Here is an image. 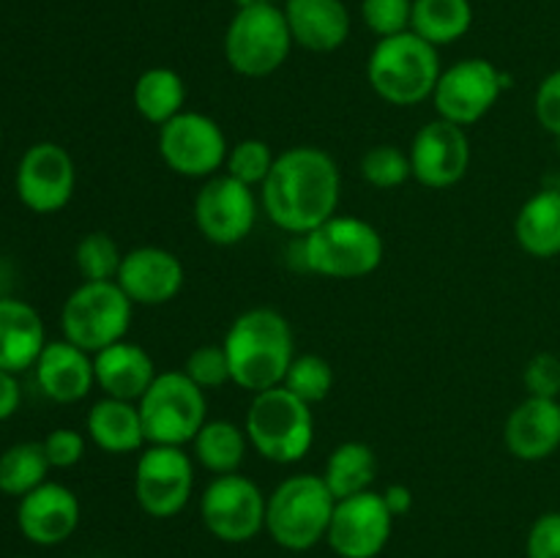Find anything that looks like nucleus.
Returning <instances> with one entry per match:
<instances>
[{
  "mask_svg": "<svg viewBox=\"0 0 560 558\" xmlns=\"http://www.w3.org/2000/svg\"><path fill=\"white\" fill-rule=\"evenodd\" d=\"M342 173L328 151L293 146L282 151L260 186V208L279 230L306 235L337 217Z\"/></svg>",
  "mask_w": 560,
  "mask_h": 558,
  "instance_id": "1",
  "label": "nucleus"
},
{
  "mask_svg": "<svg viewBox=\"0 0 560 558\" xmlns=\"http://www.w3.org/2000/svg\"><path fill=\"white\" fill-rule=\"evenodd\" d=\"M238 388L257 394L282 386L295 359V337L288 317L271 306L246 310L230 323L222 339Z\"/></svg>",
  "mask_w": 560,
  "mask_h": 558,
  "instance_id": "2",
  "label": "nucleus"
},
{
  "mask_svg": "<svg viewBox=\"0 0 560 558\" xmlns=\"http://www.w3.org/2000/svg\"><path fill=\"white\" fill-rule=\"evenodd\" d=\"M441 74L438 47L413 31L377 38L366 60V80L372 91L392 107H416L432 98Z\"/></svg>",
  "mask_w": 560,
  "mask_h": 558,
  "instance_id": "3",
  "label": "nucleus"
},
{
  "mask_svg": "<svg viewBox=\"0 0 560 558\" xmlns=\"http://www.w3.org/2000/svg\"><path fill=\"white\" fill-rule=\"evenodd\" d=\"M337 498L320 474H293L273 487L266 503V531L282 550L306 553L326 542Z\"/></svg>",
  "mask_w": 560,
  "mask_h": 558,
  "instance_id": "4",
  "label": "nucleus"
},
{
  "mask_svg": "<svg viewBox=\"0 0 560 558\" xmlns=\"http://www.w3.org/2000/svg\"><path fill=\"white\" fill-rule=\"evenodd\" d=\"M386 244L375 224L359 217H331L301 235V266L326 279H361L377 271Z\"/></svg>",
  "mask_w": 560,
  "mask_h": 558,
  "instance_id": "5",
  "label": "nucleus"
},
{
  "mask_svg": "<svg viewBox=\"0 0 560 558\" xmlns=\"http://www.w3.org/2000/svg\"><path fill=\"white\" fill-rule=\"evenodd\" d=\"M244 430L252 449L262 460L293 465L301 463L315 443V416L312 405H306L304 399L284 386H273L252 397Z\"/></svg>",
  "mask_w": 560,
  "mask_h": 558,
  "instance_id": "6",
  "label": "nucleus"
},
{
  "mask_svg": "<svg viewBox=\"0 0 560 558\" xmlns=\"http://www.w3.org/2000/svg\"><path fill=\"white\" fill-rule=\"evenodd\" d=\"M293 49L282 5H244L224 31V58L241 77H271L284 66Z\"/></svg>",
  "mask_w": 560,
  "mask_h": 558,
  "instance_id": "7",
  "label": "nucleus"
},
{
  "mask_svg": "<svg viewBox=\"0 0 560 558\" xmlns=\"http://www.w3.org/2000/svg\"><path fill=\"white\" fill-rule=\"evenodd\" d=\"M137 405L151 446H186L208 421L206 392L184 370L159 372Z\"/></svg>",
  "mask_w": 560,
  "mask_h": 558,
  "instance_id": "8",
  "label": "nucleus"
},
{
  "mask_svg": "<svg viewBox=\"0 0 560 558\" xmlns=\"http://www.w3.org/2000/svg\"><path fill=\"white\" fill-rule=\"evenodd\" d=\"M135 304L118 282H82L69 293L60 310L63 339L96 356L98 350L126 339Z\"/></svg>",
  "mask_w": 560,
  "mask_h": 558,
  "instance_id": "9",
  "label": "nucleus"
},
{
  "mask_svg": "<svg viewBox=\"0 0 560 558\" xmlns=\"http://www.w3.org/2000/svg\"><path fill=\"white\" fill-rule=\"evenodd\" d=\"M156 146L167 170L191 181H208L222 173L230 151L222 126L211 115L191 109L159 126Z\"/></svg>",
  "mask_w": 560,
  "mask_h": 558,
  "instance_id": "10",
  "label": "nucleus"
},
{
  "mask_svg": "<svg viewBox=\"0 0 560 558\" xmlns=\"http://www.w3.org/2000/svg\"><path fill=\"white\" fill-rule=\"evenodd\" d=\"M268 496L249 476H213L200 496V518L208 534L228 545H244L266 531Z\"/></svg>",
  "mask_w": 560,
  "mask_h": 558,
  "instance_id": "11",
  "label": "nucleus"
},
{
  "mask_svg": "<svg viewBox=\"0 0 560 558\" xmlns=\"http://www.w3.org/2000/svg\"><path fill=\"white\" fill-rule=\"evenodd\" d=\"M195 492V457L184 446H151L137 457L135 498L148 518L170 520L184 512Z\"/></svg>",
  "mask_w": 560,
  "mask_h": 558,
  "instance_id": "12",
  "label": "nucleus"
},
{
  "mask_svg": "<svg viewBox=\"0 0 560 558\" xmlns=\"http://www.w3.org/2000/svg\"><path fill=\"white\" fill-rule=\"evenodd\" d=\"M260 211L257 189L228 173L202 181L195 195V224L213 246H235L249 239Z\"/></svg>",
  "mask_w": 560,
  "mask_h": 558,
  "instance_id": "13",
  "label": "nucleus"
},
{
  "mask_svg": "<svg viewBox=\"0 0 560 558\" xmlns=\"http://www.w3.org/2000/svg\"><path fill=\"white\" fill-rule=\"evenodd\" d=\"M506 88V77L492 60L465 58L443 69L432 102L438 118L457 126H474L490 113Z\"/></svg>",
  "mask_w": 560,
  "mask_h": 558,
  "instance_id": "14",
  "label": "nucleus"
},
{
  "mask_svg": "<svg viewBox=\"0 0 560 558\" xmlns=\"http://www.w3.org/2000/svg\"><path fill=\"white\" fill-rule=\"evenodd\" d=\"M394 520L381 492H359L337 501L326 542L339 558H377L392 539Z\"/></svg>",
  "mask_w": 560,
  "mask_h": 558,
  "instance_id": "15",
  "label": "nucleus"
},
{
  "mask_svg": "<svg viewBox=\"0 0 560 558\" xmlns=\"http://www.w3.org/2000/svg\"><path fill=\"white\" fill-rule=\"evenodd\" d=\"M77 167L71 153L58 142H36L16 164V195L33 213H55L74 197Z\"/></svg>",
  "mask_w": 560,
  "mask_h": 558,
  "instance_id": "16",
  "label": "nucleus"
},
{
  "mask_svg": "<svg viewBox=\"0 0 560 558\" xmlns=\"http://www.w3.org/2000/svg\"><path fill=\"white\" fill-rule=\"evenodd\" d=\"M413 178L427 189H452L468 175L470 140L463 126L435 118L421 126L410 140Z\"/></svg>",
  "mask_w": 560,
  "mask_h": 558,
  "instance_id": "17",
  "label": "nucleus"
},
{
  "mask_svg": "<svg viewBox=\"0 0 560 558\" xmlns=\"http://www.w3.org/2000/svg\"><path fill=\"white\" fill-rule=\"evenodd\" d=\"M184 263L164 246H135L124 252L115 282L135 306H164L184 288Z\"/></svg>",
  "mask_w": 560,
  "mask_h": 558,
  "instance_id": "18",
  "label": "nucleus"
},
{
  "mask_svg": "<svg viewBox=\"0 0 560 558\" xmlns=\"http://www.w3.org/2000/svg\"><path fill=\"white\" fill-rule=\"evenodd\" d=\"M80 498L60 481H44L20 498L16 525L22 536L38 547H55L69 539L80 525Z\"/></svg>",
  "mask_w": 560,
  "mask_h": 558,
  "instance_id": "19",
  "label": "nucleus"
},
{
  "mask_svg": "<svg viewBox=\"0 0 560 558\" xmlns=\"http://www.w3.org/2000/svg\"><path fill=\"white\" fill-rule=\"evenodd\" d=\"M509 454L523 463H541L560 449V403L547 397H525L509 414L503 427Z\"/></svg>",
  "mask_w": 560,
  "mask_h": 558,
  "instance_id": "20",
  "label": "nucleus"
},
{
  "mask_svg": "<svg viewBox=\"0 0 560 558\" xmlns=\"http://www.w3.org/2000/svg\"><path fill=\"white\" fill-rule=\"evenodd\" d=\"M33 370H36V383L44 397L60 405L80 403L96 386L93 356L69 339H52L44 345Z\"/></svg>",
  "mask_w": 560,
  "mask_h": 558,
  "instance_id": "21",
  "label": "nucleus"
},
{
  "mask_svg": "<svg viewBox=\"0 0 560 558\" xmlns=\"http://www.w3.org/2000/svg\"><path fill=\"white\" fill-rule=\"evenodd\" d=\"M93 370H96V386L102 388L104 397L129 399V403H140L142 394L159 375L153 356L129 339L98 350L93 356Z\"/></svg>",
  "mask_w": 560,
  "mask_h": 558,
  "instance_id": "22",
  "label": "nucleus"
},
{
  "mask_svg": "<svg viewBox=\"0 0 560 558\" xmlns=\"http://www.w3.org/2000/svg\"><path fill=\"white\" fill-rule=\"evenodd\" d=\"M293 44L310 53H334L350 36V11L342 0H284Z\"/></svg>",
  "mask_w": 560,
  "mask_h": 558,
  "instance_id": "23",
  "label": "nucleus"
},
{
  "mask_svg": "<svg viewBox=\"0 0 560 558\" xmlns=\"http://www.w3.org/2000/svg\"><path fill=\"white\" fill-rule=\"evenodd\" d=\"M47 345L44 321L31 304L20 299H0V370L25 372L36 367Z\"/></svg>",
  "mask_w": 560,
  "mask_h": 558,
  "instance_id": "24",
  "label": "nucleus"
},
{
  "mask_svg": "<svg viewBox=\"0 0 560 558\" xmlns=\"http://www.w3.org/2000/svg\"><path fill=\"white\" fill-rule=\"evenodd\" d=\"M88 438L107 454H131L148 446L140 405L104 397L91 405L85 419Z\"/></svg>",
  "mask_w": 560,
  "mask_h": 558,
  "instance_id": "25",
  "label": "nucleus"
},
{
  "mask_svg": "<svg viewBox=\"0 0 560 558\" xmlns=\"http://www.w3.org/2000/svg\"><path fill=\"white\" fill-rule=\"evenodd\" d=\"M514 239L539 260L560 255V189H541L523 202L514 219Z\"/></svg>",
  "mask_w": 560,
  "mask_h": 558,
  "instance_id": "26",
  "label": "nucleus"
},
{
  "mask_svg": "<svg viewBox=\"0 0 560 558\" xmlns=\"http://www.w3.org/2000/svg\"><path fill=\"white\" fill-rule=\"evenodd\" d=\"M131 102L142 120L153 126H162L184 113L186 104V82L170 66H151L142 71L131 91Z\"/></svg>",
  "mask_w": 560,
  "mask_h": 558,
  "instance_id": "27",
  "label": "nucleus"
},
{
  "mask_svg": "<svg viewBox=\"0 0 560 558\" xmlns=\"http://www.w3.org/2000/svg\"><path fill=\"white\" fill-rule=\"evenodd\" d=\"M191 449H195V460L202 468L211 470L213 476H224L238 474L252 443L244 427H238L235 421L208 419L191 441Z\"/></svg>",
  "mask_w": 560,
  "mask_h": 558,
  "instance_id": "28",
  "label": "nucleus"
},
{
  "mask_svg": "<svg viewBox=\"0 0 560 558\" xmlns=\"http://www.w3.org/2000/svg\"><path fill=\"white\" fill-rule=\"evenodd\" d=\"M320 476L331 496L342 501V498L372 490V481L377 476V457L370 443L345 441L328 454L326 470Z\"/></svg>",
  "mask_w": 560,
  "mask_h": 558,
  "instance_id": "29",
  "label": "nucleus"
},
{
  "mask_svg": "<svg viewBox=\"0 0 560 558\" xmlns=\"http://www.w3.org/2000/svg\"><path fill=\"white\" fill-rule=\"evenodd\" d=\"M474 25L470 0H413L410 31L430 42L432 47H446L459 42Z\"/></svg>",
  "mask_w": 560,
  "mask_h": 558,
  "instance_id": "30",
  "label": "nucleus"
},
{
  "mask_svg": "<svg viewBox=\"0 0 560 558\" xmlns=\"http://www.w3.org/2000/svg\"><path fill=\"white\" fill-rule=\"evenodd\" d=\"M49 468L52 465L44 454V443H14V446L0 454V492L14 498L27 496V492L47 481Z\"/></svg>",
  "mask_w": 560,
  "mask_h": 558,
  "instance_id": "31",
  "label": "nucleus"
},
{
  "mask_svg": "<svg viewBox=\"0 0 560 558\" xmlns=\"http://www.w3.org/2000/svg\"><path fill=\"white\" fill-rule=\"evenodd\" d=\"M74 263L82 282H115L120 263H124V252L115 244L113 235L93 230L77 241Z\"/></svg>",
  "mask_w": 560,
  "mask_h": 558,
  "instance_id": "32",
  "label": "nucleus"
},
{
  "mask_svg": "<svg viewBox=\"0 0 560 558\" xmlns=\"http://www.w3.org/2000/svg\"><path fill=\"white\" fill-rule=\"evenodd\" d=\"M359 173L375 189H399L413 178L410 153L399 146H392V142H381L361 156Z\"/></svg>",
  "mask_w": 560,
  "mask_h": 558,
  "instance_id": "33",
  "label": "nucleus"
},
{
  "mask_svg": "<svg viewBox=\"0 0 560 558\" xmlns=\"http://www.w3.org/2000/svg\"><path fill=\"white\" fill-rule=\"evenodd\" d=\"M282 386L288 388V392H293L299 399H304L306 405H317L331 394L334 370L323 356L295 353Z\"/></svg>",
  "mask_w": 560,
  "mask_h": 558,
  "instance_id": "34",
  "label": "nucleus"
},
{
  "mask_svg": "<svg viewBox=\"0 0 560 558\" xmlns=\"http://www.w3.org/2000/svg\"><path fill=\"white\" fill-rule=\"evenodd\" d=\"M273 162H277V153L271 151V146L266 140L246 137V140L230 146L224 173L238 178L241 184L252 186V189H260L266 184L268 173L273 170Z\"/></svg>",
  "mask_w": 560,
  "mask_h": 558,
  "instance_id": "35",
  "label": "nucleus"
},
{
  "mask_svg": "<svg viewBox=\"0 0 560 558\" xmlns=\"http://www.w3.org/2000/svg\"><path fill=\"white\" fill-rule=\"evenodd\" d=\"M184 372L202 388V392H211V388H222L228 383H233V372H230V359L224 345H200V348L191 350L186 356Z\"/></svg>",
  "mask_w": 560,
  "mask_h": 558,
  "instance_id": "36",
  "label": "nucleus"
},
{
  "mask_svg": "<svg viewBox=\"0 0 560 558\" xmlns=\"http://www.w3.org/2000/svg\"><path fill=\"white\" fill-rule=\"evenodd\" d=\"M361 20L377 38L410 31L413 0H361Z\"/></svg>",
  "mask_w": 560,
  "mask_h": 558,
  "instance_id": "37",
  "label": "nucleus"
},
{
  "mask_svg": "<svg viewBox=\"0 0 560 558\" xmlns=\"http://www.w3.org/2000/svg\"><path fill=\"white\" fill-rule=\"evenodd\" d=\"M523 383L528 388V397H560V359L556 353H536L525 364Z\"/></svg>",
  "mask_w": 560,
  "mask_h": 558,
  "instance_id": "38",
  "label": "nucleus"
},
{
  "mask_svg": "<svg viewBox=\"0 0 560 558\" xmlns=\"http://www.w3.org/2000/svg\"><path fill=\"white\" fill-rule=\"evenodd\" d=\"M44 454L52 468H71L85 457V438L71 427H58L44 438Z\"/></svg>",
  "mask_w": 560,
  "mask_h": 558,
  "instance_id": "39",
  "label": "nucleus"
},
{
  "mask_svg": "<svg viewBox=\"0 0 560 558\" xmlns=\"http://www.w3.org/2000/svg\"><path fill=\"white\" fill-rule=\"evenodd\" d=\"M528 558H560V512H545L534 520L525 539Z\"/></svg>",
  "mask_w": 560,
  "mask_h": 558,
  "instance_id": "40",
  "label": "nucleus"
},
{
  "mask_svg": "<svg viewBox=\"0 0 560 558\" xmlns=\"http://www.w3.org/2000/svg\"><path fill=\"white\" fill-rule=\"evenodd\" d=\"M534 113L547 135L560 137V69L539 82L534 96Z\"/></svg>",
  "mask_w": 560,
  "mask_h": 558,
  "instance_id": "41",
  "label": "nucleus"
},
{
  "mask_svg": "<svg viewBox=\"0 0 560 558\" xmlns=\"http://www.w3.org/2000/svg\"><path fill=\"white\" fill-rule=\"evenodd\" d=\"M22 403V392H20V383H16L14 372H5L0 370V421L11 419V416L20 410Z\"/></svg>",
  "mask_w": 560,
  "mask_h": 558,
  "instance_id": "42",
  "label": "nucleus"
},
{
  "mask_svg": "<svg viewBox=\"0 0 560 558\" xmlns=\"http://www.w3.org/2000/svg\"><path fill=\"white\" fill-rule=\"evenodd\" d=\"M383 501H386L388 512L394 514V518H405V514L413 509V490H410L408 485H388L386 490L381 492Z\"/></svg>",
  "mask_w": 560,
  "mask_h": 558,
  "instance_id": "43",
  "label": "nucleus"
},
{
  "mask_svg": "<svg viewBox=\"0 0 560 558\" xmlns=\"http://www.w3.org/2000/svg\"><path fill=\"white\" fill-rule=\"evenodd\" d=\"M238 3V9H244V5H262V3H277V0H235Z\"/></svg>",
  "mask_w": 560,
  "mask_h": 558,
  "instance_id": "44",
  "label": "nucleus"
}]
</instances>
